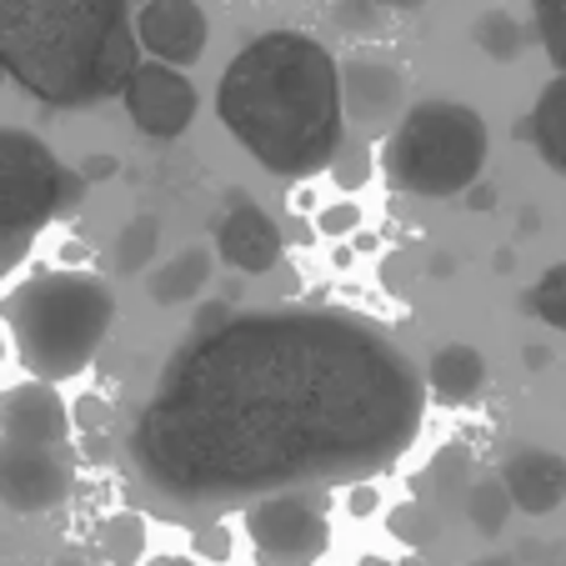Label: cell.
I'll list each match as a JSON object with an SVG mask.
<instances>
[{
	"label": "cell",
	"mask_w": 566,
	"mask_h": 566,
	"mask_svg": "<svg viewBox=\"0 0 566 566\" xmlns=\"http://www.w3.org/2000/svg\"><path fill=\"white\" fill-rule=\"evenodd\" d=\"M427 381L346 311H247L196 332L130 427L140 492L176 516L366 481L417 441Z\"/></svg>",
	"instance_id": "1"
},
{
	"label": "cell",
	"mask_w": 566,
	"mask_h": 566,
	"mask_svg": "<svg viewBox=\"0 0 566 566\" xmlns=\"http://www.w3.org/2000/svg\"><path fill=\"white\" fill-rule=\"evenodd\" d=\"M216 116L261 171L286 181L332 171L346 136L342 65L316 35L266 31L221 71Z\"/></svg>",
	"instance_id": "2"
},
{
	"label": "cell",
	"mask_w": 566,
	"mask_h": 566,
	"mask_svg": "<svg viewBox=\"0 0 566 566\" xmlns=\"http://www.w3.org/2000/svg\"><path fill=\"white\" fill-rule=\"evenodd\" d=\"M0 71L45 106H96L140 71L130 0H0Z\"/></svg>",
	"instance_id": "3"
},
{
	"label": "cell",
	"mask_w": 566,
	"mask_h": 566,
	"mask_svg": "<svg viewBox=\"0 0 566 566\" xmlns=\"http://www.w3.org/2000/svg\"><path fill=\"white\" fill-rule=\"evenodd\" d=\"M21 366L31 381H65L91 366L101 352L111 321H116V296L101 276L86 271H35L31 281L6 296L0 306Z\"/></svg>",
	"instance_id": "4"
},
{
	"label": "cell",
	"mask_w": 566,
	"mask_h": 566,
	"mask_svg": "<svg viewBox=\"0 0 566 566\" xmlns=\"http://www.w3.org/2000/svg\"><path fill=\"white\" fill-rule=\"evenodd\" d=\"M486 120L461 101H421L401 126L381 140V166L391 186L411 196H457L471 191L486 166Z\"/></svg>",
	"instance_id": "5"
},
{
	"label": "cell",
	"mask_w": 566,
	"mask_h": 566,
	"mask_svg": "<svg viewBox=\"0 0 566 566\" xmlns=\"http://www.w3.org/2000/svg\"><path fill=\"white\" fill-rule=\"evenodd\" d=\"M86 196V171L61 166L35 130L0 126V235H35L71 216Z\"/></svg>",
	"instance_id": "6"
},
{
	"label": "cell",
	"mask_w": 566,
	"mask_h": 566,
	"mask_svg": "<svg viewBox=\"0 0 566 566\" xmlns=\"http://www.w3.org/2000/svg\"><path fill=\"white\" fill-rule=\"evenodd\" d=\"M241 522H247V536L256 546L261 566H316L332 546L326 512L311 492L261 496V502L241 506Z\"/></svg>",
	"instance_id": "7"
},
{
	"label": "cell",
	"mask_w": 566,
	"mask_h": 566,
	"mask_svg": "<svg viewBox=\"0 0 566 566\" xmlns=\"http://www.w3.org/2000/svg\"><path fill=\"white\" fill-rule=\"evenodd\" d=\"M71 451L45 441L0 437V506L6 512H51L71 496Z\"/></svg>",
	"instance_id": "8"
},
{
	"label": "cell",
	"mask_w": 566,
	"mask_h": 566,
	"mask_svg": "<svg viewBox=\"0 0 566 566\" xmlns=\"http://www.w3.org/2000/svg\"><path fill=\"white\" fill-rule=\"evenodd\" d=\"M120 101H126V116L136 120V130L150 140H176L196 120V86L186 81V71L166 61H140Z\"/></svg>",
	"instance_id": "9"
},
{
	"label": "cell",
	"mask_w": 566,
	"mask_h": 566,
	"mask_svg": "<svg viewBox=\"0 0 566 566\" xmlns=\"http://www.w3.org/2000/svg\"><path fill=\"white\" fill-rule=\"evenodd\" d=\"M136 41L150 51V61H166L176 71L196 65L211 41V21L196 0H146L136 15Z\"/></svg>",
	"instance_id": "10"
},
{
	"label": "cell",
	"mask_w": 566,
	"mask_h": 566,
	"mask_svg": "<svg viewBox=\"0 0 566 566\" xmlns=\"http://www.w3.org/2000/svg\"><path fill=\"white\" fill-rule=\"evenodd\" d=\"M342 101L346 120H356L361 136H391L407 116V75L386 61H352L342 71Z\"/></svg>",
	"instance_id": "11"
},
{
	"label": "cell",
	"mask_w": 566,
	"mask_h": 566,
	"mask_svg": "<svg viewBox=\"0 0 566 566\" xmlns=\"http://www.w3.org/2000/svg\"><path fill=\"white\" fill-rule=\"evenodd\" d=\"M71 421L75 417L65 411L61 391L51 381H21L11 391H0V437L65 447L71 441Z\"/></svg>",
	"instance_id": "12"
},
{
	"label": "cell",
	"mask_w": 566,
	"mask_h": 566,
	"mask_svg": "<svg viewBox=\"0 0 566 566\" xmlns=\"http://www.w3.org/2000/svg\"><path fill=\"white\" fill-rule=\"evenodd\" d=\"M216 251L231 271H247V276H261L281 261V226L261 211L251 196H235V206L226 211L221 231H216Z\"/></svg>",
	"instance_id": "13"
},
{
	"label": "cell",
	"mask_w": 566,
	"mask_h": 566,
	"mask_svg": "<svg viewBox=\"0 0 566 566\" xmlns=\"http://www.w3.org/2000/svg\"><path fill=\"white\" fill-rule=\"evenodd\" d=\"M502 481L512 492V506H522L532 516H546L566 502V461L556 451H542V447L516 451L502 467Z\"/></svg>",
	"instance_id": "14"
},
{
	"label": "cell",
	"mask_w": 566,
	"mask_h": 566,
	"mask_svg": "<svg viewBox=\"0 0 566 566\" xmlns=\"http://www.w3.org/2000/svg\"><path fill=\"white\" fill-rule=\"evenodd\" d=\"M427 386L447 401V407H467L471 396L486 386V356L467 342H451V346H437L427 361Z\"/></svg>",
	"instance_id": "15"
},
{
	"label": "cell",
	"mask_w": 566,
	"mask_h": 566,
	"mask_svg": "<svg viewBox=\"0 0 566 566\" xmlns=\"http://www.w3.org/2000/svg\"><path fill=\"white\" fill-rule=\"evenodd\" d=\"M206 281H211V251L186 247L181 256H171L160 271H150L146 296L156 301V306H176V301H191L196 291H206Z\"/></svg>",
	"instance_id": "16"
},
{
	"label": "cell",
	"mask_w": 566,
	"mask_h": 566,
	"mask_svg": "<svg viewBox=\"0 0 566 566\" xmlns=\"http://www.w3.org/2000/svg\"><path fill=\"white\" fill-rule=\"evenodd\" d=\"M532 140L552 171L566 176V75H556L532 111Z\"/></svg>",
	"instance_id": "17"
},
{
	"label": "cell",
	"mask_w": 566,
	"mask_h": 566,
	"mask_svg": "<svg viewBox=\"0 0 566 566\" xmlns=\"http://www.w3.org/2000/svg\"><path fill=\"white\" fill-rule=\"evenodd\" d=\"M101 556L111 566H136L146 556V522L136 512H116L101 526Z\"/></svg>",
	"instance_id": "18"
},
{
	"label": "cell",
	"mask_w": 566,
	"mask_h": 566,
	"mask_svg": "<svg viewBox=\"0 0 566 566\" xmlns=\"http://www.w3.org/2000/svg\"><path fill=\"white\" fill-rule=\"evenodd\" d=\"M467 516H471V526H476V532H486V536L502 532L506 516H512V492H506V481L502 476L476 481V486L467 492Z\"/></svg>",
	"instance_id": "19"
},
{
	"label": "cell",
	"mask_w": 566,
	"mask_h": 566,
	"mask_svg": "<svg viewBox=\"0 0 566 566\" xmlns=\"http://www.w3.org/2000/svg\"><path fill=\"white\" fill-rule=\"evenodd\" d=\"M156 247H160V221L156 216H136V221L120 231V241H116V271L120 276L146 271V261L156 256Z\"/></svg>",
	"instance_id": "20"
},
{
	"label": "cell",
	"mask_w": 566,
	"mask_h": 566,
	"mask_svg": "<svg viewBox=\"0 0 566 566\" xmlns=\"http://www.w3.org/2000/svg\"><path fill=\"white\" fill-rule=\"evenodd\" d=\"M476 45L486 55H496V61H516V55H522V45H526V31H522V21H516V15L486 11L476 21Z\"/></svg>",
	"instance_id": "21"
},
{
	"label": "cell",
	"mask_w": 566,
	"mask_h": 566,
	"mask_svg": "<svg viewBox=\"0 0 566 566\" xmlns=\"http://www.w3.org/2000/svg\"><path fill=\"white\" fill-rule=\"evenodd\" d=\"M532 21L546 61L556 65V75H566V0H532Z\"/></svg>",
	"instance_id": "22"
},
{
	"label": "cell",
	"mask_w": 566,
	"mask_h": 566,
	"mask_svg": "<svg viewBox=\"0 0 566 566\" xmlns=\"http://www.w3.org/2000/svg\"><path fill=\"white\" fill-rule=\"evenodd\" d=\"M532 311L546 321V326L566 332V261H562V266H552L542 281H536V291H532Z\"/></svg>",
	"instance_id": "23"
},
{
	"label": "cell",
	"mask_w": 566,
	"mask_h": 566,
	"mask_svg": "<svg viewBox=\"0 0 566 566\" xmlns=\"http://www.w3.org/2000/svg\"><path fill=\"white\" fill-rule=\"evenodd\" d=\"M386 526H391V536H396V542H407V546H427V516H421V506L417 502H407V506H396V512H391V522H386Z\"/></svg>",
	"instance_id": "24"
},
{
	"label": "cell",
	"mask_w": 566,
	"mask_h": 566,
	"mask_svg": "<svg viewBox=\"0 0 566 566\" xmlns=\"http://www.w3.org/2000/svg\"><path fill=\"white\" fill-rule=\"evenodd\" d=\"M196 552H201V562H226V552H231V532H226L221 522H201L196 526Z\"/></svg>",
	"instance_id": "25"
},
{
	"label": "cell",
	"mask_w": 566,
	"mask_h": 566,
	"mask_svg": "<svg viewBox=\"0 0 566 566\" xmlns=\"http://www.w3.org/2000/svg\"><path fill=\"white\" fill-rule=\"evenodd\" d=\"M31 241H35V235H0V281L11 276L25 256H31Z\"/></svg>",
	"instance_id": "26"
},
{
	"label": "cell",
	"mask_w": 566,
	"mask_h": 566,
	"mask_svg": "<svg viewBox=\"0 0 566 566\" xmlns=\"http://www.w3.org/2000/svg\"><path fill=\"white\" fill-rule=\"evenodd\" d=\"M352 226H361V211H356L352 201L332 206V211H321V231H326V235H346Z\"/></svg>",
	"instance_id": "27"
},
{
	"label": "cell",
	"mask_w": 566,
	"mask_h": 566,
	"mask_svg": "<svg viewBox=\"0 0 566 566\" xmlns=\"http://www.w3.org/2000/svg\"><path fill=\"white\" fill-rule=\"evenodd\" d=\"M75 427H106V407H101V396H81V407H75Z\"/></svg>",
	"instance_id": "28"
},
{
	"label": "cell",
	"mask_w": 566,
	"mask_h": 566,
	"mask_svg": "<svg viewBox=\"0 0 566 566\" xmlns=\"http://www.w3.org/2000/svg\"><path fill=\"white\" fill-rule=\"evenodd\" d=\"M467 206H471V211H492V206H496L492 186H471V191H467Z\"/></svg>",
	"instance_id": "29"
},
{
	"label": "cell",
	"mask_w": 566,
	"mask_h": 566,
	"mask_svg": "<svg viewBox=\"0 0 566 566\" xmlns=\"http://www.w3.org/2000/svg\"><path fill=\"white\" fill-rule=\"evenodd\" d=\"M376 506V486H361V481H356V492H352V512L361 516V512H371Z\"/></svg>",
	"instance_id": "30"
},
{
	"label": "cell",
	"mask_w": 566,
	"mask_h": 566,
	"mask_svg": "<svg viewBox=\"0 0 566 566\" xmlns=\"http://www.w3.org/2000/svg\"><path fill=\"white\" fill-rule=\"evenodd\" d=\"M146 566H196L191 556H156V562H146Z\"/></svg>",
	"instance_id": "31"
},
{
	"label": "cell",
	"mask_w": 566,
	"mask_h": 566,
	"mask_svg": "<svg viewBox=\"0 0 566 566\" xmlns=\"http://www.w3.org/2000/svg\"><path fill=\"white\" fill-rule=\"evenodd\" d=\"M361 6H421V0H361Z\"/></svg>",
	"instance_id": "32"
},
{
	"label": "cell",
	"mask_w": 566,
	"mask_h": 566,
	"mask_svg": "<svg viewBox=\"0 0 566 566\" xmlns=\"http://www.w3.org/2000/svg\"><path fill=\"white\" fill-rule=\"evenodd\" d=\"M55 566H86L81 556H55Z\"/></svg>",
	"instance_id": "33"
},
{
	"label": "cell",
	"mask_w": 566,
	"mask_h": 566,
	"mask_svg": "<svg viewBox=\"0 0 566 566\" xmlns=\"http://www.w3.org/2000/svg\"><path fill=\"white\" fill-rule=\"evenodd\" d=\"M361 566H386V562H381V556H361Z\"/></svg>",
	"instance_id": "34"
},
{
	"label": "cell",
	"mask_w": 566,
	"mask_h": 566,
	"mask_svg": "<svg viewBox=\"0 0 566 566\" xmlns=\"http://www.w3.org/2000/svg\"><path fill=\"white\" fill-rule=\"evenodd\" d=\"M471 566H506V562H471Z\"/></svg>",
	"instance_id": "35"
},
{
	"label": "cell",
	"mask_w": 566,
	"mask_h": 566,
	"mask_svg": "<svg viewBox=\"0 0 566 566\" xmlns=\"http://www.w3.org/2000/svg\"><path fill=\"white\" fill-rule=\"evenodd\" d=\"M0 81H11V75H6V71H0Z\"/></svg>",
	"instance_id": "36"
},
{
	"label": "cell",
	"mask_w": 566,
	"mask_h": 566,
	"mask_svg": "<svg viewBox=\"0 0 566 566\" xmlns=\"http://www.w3.org/2000/svg\"><path fill=\"white\" fill-rule=\"evenodd\" d=\"M0 352H6V342H0Z\"/></svg>",
	"instance_id": "37"
}]
</instances>
